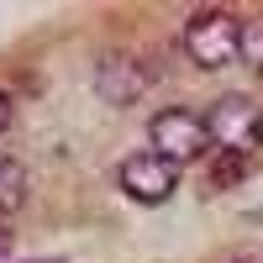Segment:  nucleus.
Masks as SVG:
<instances>
[{
    "label": "nucleus",
    "instance_id": "1",
    "mask_svg": "<svg viewBox=\"0 0 263 263\" xmlns=\"http://www.w3.org/2000/svg\"><path fill=\"white\" fill-rule=\"evenodd\" d=\"M184 53L200 69H227L232 58H242V21L227 6H211L200 16H190L184 27Z\"/></svg>",
    "mask_w": 263,
    "mask_h": 263
},
{
    "label": "nucleus",
    "instance_id": "2",
    "mask_svg": "<svg viewBox=\"0 0 263 263\" xmlns=\"http://www.w3.org/2000/svg\"><path fill=\"white\" fill-rule=\"evenodd\" d=\"M200 121H205V137L221 153H242V158H248V153L263 142V111L248 95H221Z\"/></svg>",
    "mask_w": 263,
    "mask_h": 263
},
{
    "label": "nucleus",
    "instance_id": "3",
    "mask_svg": "<svg viewBox=\"0 0 263 263\" xmlns=\"http://www.w3.org/2000/svg\"><path fill=\"white\" fill-rule=\"evenodd\" d=\"M95 90L105 105H137L153 90V63L132 48H105L95 58Z\"/></svg>",
    "mask_w": 263,
    "mask_h": 263
},
{
    "label": "nucleus",
    "instance_id": "4",
    "mask_svg": "<svg viewBox=\"0 0 263 263\" xmlns=\"http://www.w3.org/2000/svg\"><path fill=\"white\" fill-rule=\"evenodd\" d=\"M147 137H153L147 153H158V158L174 163V168H179V163H195V158L205 153V142H211V137H205V121L195 116V111H184V105L158 111V116L147 121Z\"/></svg>",
    "mask_w": 263,
    "mask_h": 263
},
{
    "label": "nucleus",
    "instance_id": "5",
    "mask_svg": "<svg viewBox=\"0 0 263 263\" xmlns=\"http://www.w3.org/2000/svg\"><path fill=\"white\" fill-rule=\"evenodd\" d=\"M116 179H121V190H126L137 205H158V200H168V195H174L179 168L163 163L158 153H132V158L116 168Z\"/></svg>",
    "mask_w": 263,
    "mask_h": 263
},
{
    "label": "nucleus",
    "instance_id": "6",
    "mask_svg": "<svg viewBox=\"0 0 263 263\" xmlns=\"http://www.w3.org/2000/svg\"><path fill=\"white\" fill-rule=\"evenodd\" d=\"M27 168H21V158H6L0 153V221H11V216L27 205Z\"/></svg>",
    "mask_w": 263,
    "mask_h": 263
},
{
    "label": "nucleus",
    "instance_id": "7",
    "mask_svg": "<svg viewBox=\"0 0 263 263\" xmlns=\"http://www.w3.org/2000/svg\"><path fill=\"white\" fill-rule=\"evenodd\" d=\"M242 174H248V158H242V153H216V163H211V174H205V190H211V195H216V190H232Z\"/></svg>",
    "mask_w": 263,
    "mask_h": 263
},
{
    "label": "nucleus",
    "instance_id": "8",
    "mask_svg": "<svg viewBox=\"0 0 263 263\" xmlns=\"http://www.w3.org/2000/svg\"><path fill=\"white\" fill-rule=\"evenodd\" d=\"M242 58L253 63V69H263V11L242 21Z\"/></svg>",
    "mask_w": 263,
    "mask_h": 263
},
{
    "label": "nucleus",
    "instance_id": "9",
    "mask_svg": "<svg viewBox=\"0 0 263 263\" xmlns=\"http://www.w3.org/2000/svg\"><path fill=\"white\" fill-rule=\"evenodd\" d=\"M11 253H16V232L11 221H0V263H11Z\"/></svg>",
    "mask_w": 263,
    "mask_h": 263
},
{
    "label": "nucleus",
    "instance_id": "10",
    "mask_svg": "<svg viewBox=\"0 0 263 263\" xmlns=\"http://www.w3.org/2000/svg\"><path fill=\"white\" fill-rule=\"evenodd\" d=\"M6 126H11V95L0 90V137H6Z\"/></svg>",
    "mask_w": 263,
    "mask_h": 263
},
{
    "label": "nucleus",
    "instance_id": "11",
    "mask_svg": "<svg viewBox=\"0 0 263 263\" xmlns=\"http://www.w3.org/2000/svg\"><path fill=\"white\" fill-rule=\"evenodd\" d=\"M42 263H58V258H42Z\"/></svg>",
    "mask_w": 263,
    "mask_h": 263
},
{
    "label": "nucleus",
    "instance_id": "12",
    "mask_svg": "<svg viewBox=\"0 0 263 263\" xmlns=\"http://www.w3.org/2000/svg\"><path fill=\"white\" fill-rule=\"evenodd\" d=\"M258 221H263V211H258Z\"/></svg>",
    "mask_w": 263,
    "mask_h": 263
}]
</instances>
